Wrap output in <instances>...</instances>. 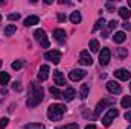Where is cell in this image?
<instances>
[{"instance_id":"obj_17","label":"cell","mask_w":131,"mask_h":129,"mask_svg":"<svg viewBox=\"0 0 131 129\" xmlns=\"http://www.w3.org/2000/svg\"><path fill=\"white\" fill-rule=\"evenodd\" d=\"M38 20L40 18L37 15H29L28 18H25V26L29 28V26H34V24H38Z\"/></svg>"},{"instance_id":"obj_30","label":"cell","mask_w":131,"mask_h":129,"mask_svg":"<svg viewBox=\"0 0 131 129\" xmlns=\"http://www.w3.org/2000/svg\"><path fill=\"white\" fill-rule=\"evenodd\" d=\"M21 67H23V61H21V59H17V61L12 62V68H14V70H20Z\"/></svg>"},{"instance_id":"obj_27","label":"cell","mask_w":131,"mask_h":129,"mask_svg":"<svg viewBox=\"0 0 131 129\" xmlns=\"http://www.w3.org/2000/svg\"><path fill=\"white\" fill-rule=\"evenodd\" d=\"M105 26V20L104 18H99L98 21L95 23V26H93V32H96V31H99V29H102Z\"/></svg>"},{"instance_id":"obj_16","label":"cell","mask_w":131,"mask_h":129,"mask_svg":"<svg viewBox=\"0 0 131 129\" xmlns=\"http://www.w3.org/2000/svg\"><path fill=\"white\" fill-rule=\"evenodd\" d=\"M110 103H113V100H107V99H102L101 102H99L98 105H96V114H101L102 112V109H105Z\"/></svg>"},{"instance_id":"obj_5","label":"cell","mask_w":131,"mask_h":129,"mask_svg":"<svg viewBox=\"0 0 131 129\" xmlns=\"http://www.w3.org/2000/svg\"><path fill=\"white\" fill-rule=\"evenodd\" d=\"M44 59H46V61H50V62H53V64H60V61H61V53H60L58 50H49V52L44 53Z\"/></svg>"},{"instance_id":"obj_21","label":"cell","mask_w":131,"mask_h":129,"mask_svg":"<svg viewBox=\"0 0 131 129\" xmlns=\"http://www.w3.org/2000/svg\"><path fill=\"white\" fill-rule=\"evenodd\" d=\"M81 20H82V17H81V14H79L78 11H75V12H72V14H70V21H72L73 24L81 23Z\"/></svg>"},{"instance_id":"obj_1","label":"cell","mask_w":131,"mask_h":129,"mask_svg":"<svg viewBox=\"0 0 131 129\" xmlns=\"http://www.w3.org/2000/svg\"><path fill=\"white\" fill-rule=\"evenodd\" d=\"M44 97V91H43V87L41 85H37L35 82H32L29 85V94H28V100H26V105L29 108L37 106Z\"/></svg>"},{"instance_id":"obj_10","label":"cell","mask_w":131,"mask_h":129,"mask_svg":"<svg viewBox=\"0 0 131 129\" xmlns=\"http://www.w3.org/2000/svg\"><path fill=\"white\" fill-rule=\"evenodd\" d=\"M79 62L82 65H92L93 59H92V56H90V53H89L87 50H82V52L79 53Z\"/></svg>"},{"instance_id":"obj_26","label":"cell","mask_w":131,"mask_h":129,"mask_svg":"<svg viewBox=\"0 0 131 129\" xmlns=\"http://www.w3.org/2000/svg\"><path fill=\"white\" fill-rule=\"evenodd\" d=\"M9 79H11V78H9V74H8V73H5V71H3V73H0V85H8Z\"/></svg>"},{"instance_id":"obj_25","label":"cell","mask_w":131,"mask_h":129,"mask_svg":"<svg viewBox=\"0 0 131 129\" xmlns=\"http://www.w3.org/2000/svg\"><path fill=\"white\" fill-rule=\"evenodd\" d=\"M23 129H44L43 123H29V125H25Z\"/></svg>"},{"instance_id":"obj_2","label":"cell","mask_w":131,"mask_h":129,"mask_svg":"<svg viewBox=\"0 0 131 129\" xmlns=\"http://www.w3.org/2000/svg\"><path fill=\"white\" fill-rule=\"evenodd\" d=\"M66 105H61V103H53L47 108V117L52 120V122H58L63 119V114L66 112Z\"/></svg>"},{"instance_id":"obj_8","label":"cell","mask_w":131,"mask_h":129,"mask_svg":"<svg viewBox=\"0 0 131 129\" xmlns=\"http://www.w3.org/2000/svg\"><path fill=\"white\" fill-rule=\"evenodd\" d=\"M105 87H107V90H108L111 94H121V93H122V87H121L119 82H116V81H108Z\"/></svg>"},{"instance_id":"obj_42","label":"cell","mask_w":131,"mask_h":129,"mask_svg":"<svg viewBox=\"0 0 131 129\" xmlns=\"http://www.w3.org/2000/svg\"><path fill=\"white\" fill-rule=\"evenodd\" d=\"M130 90H131V82H130Z\"/></svg>"},{"instance_id":"obj_31","label":"cell","mask_w":131,"mask_h":129,"mask_svg":"<svg viewBox=\"0 0 131 129\" xmlns=\"http://www.w3.org/2000/svg\"><path fill=\"white\" fill-rule=\"evenodd\" d=\"M105 8H107L110 12H114V9H116V5H114L113 2H107V3H105Z\"/></svg>"},{"instance_id":"obj_41","label":"cell","mask_w":131,"mask_h":129,"mask_svg":"<svg viewBox=\"0 0 131 129\" xmlns=\"http://www.w3.org/2000/svg\"><path fill=\"white\" fill-rule=\"evenodd\" d=\"M127 129H131V126H128V128H127Z\"/></svg>"},{"instance_id":"obj_24","label":"cell","mask_w":131,"mask_h":129,"mask_svg":"<svg viewBox=\"0 0 131 129\" xmlns=\"http://www.w3.org/2000/svg\"><path fill=\"white\" fill-rule=\"evenodd\" d=\"M89 47H90L92 52H99V49H101V47H99V41L98 40H92V41L89 43Z\"/></svg>"},{"instance_id":"obj_35","label":"cell","mask_w":131,"mask_h":129,"mask_svg":"<svg viewBox=\"0 0 131 129\" xmlns=\"http://www.w3.org/2000/svg\"><path fill=\"white\" fill-rule=\"evenodd\" d=\"M12 90H14V91H21V84H20V82H14Z\"/></svg>"},{"instance_id":"obj_37","label":"cell","mask_w":131,"mask_h":129,"mask_svg":"<svg viewBox=\"0 0 131 129\" xmlns=\"http://www.w3.org/2000/svg\"><path fill=\"white\" fill-rule=\"evenodd\" d=\"M122 26H124V29H125V31H131V23H128V21H125Z\"/></svg>"},{"instance_id":"obj_19","label":"cell","mask_w":131,"mask_h":129,"mask_svg":"<svg viewBox=\"0 0 131 129\" xmlns=\"http://www.w3.org/2000/svg\"><path fill=\"white\" fill-rule=\"evenodd\" d=\"M3 32H5L6 36H12L14 33L17 32V26L15 24H8V26H5V31Z\"/></svg>"},{"instance_id":"obj_40","label":"cell","mask_w":131,"mask_h":129,"mask_svg":"<svg viewBox=\"0 0 131 129\" xmlns=\"http://www.w3.org/2000/svg\"><path fill=\"white\" fill-rule=\"evenodd\" d=\"M128 5H130V8H131V0H130V2H128Z\"/></svg>"},{"instance_id":"obj_3","label":"cell","mask_w":131,"mask_h":129,"mask_svg":"<svg viewBox=\"0 0 131 129\" xmlns=\"http://www.w3.org/2000/svg\"><path fill=\"white\" fill-rule=\"evenodd\" d=\"M117 115H119V111H117L114 106H111V108L108 109V112L102 117V125H104V126H110V125H111V122H113Z\"/></svg>"},{"instance_id":"obj_22","label":"cell","mask_w":131,"mask_h":129,"mask_svg":"<svg viewBox=\"0 0 131 129\" xmlns=\"http://www.w3.org/2000/svg\"><path fill=\"white\" fill-rule=\"evenodd\" d=\"M113 40H114V43L121 44V43H124L127 40V35H125V32H116L114 36H113Z\"/></svg>"},{"instance_id":"obj_4","label":"cell","mask_w":131,"mask_h":129,"mask_svg":"<svg viewBox=\"0 0 131 129\" xmlns=\"http://www.w3.org/2000/svg\"><path fill=\"white\" fill-rule=\"evenodd\" d=\"M34 36H35V40H37L44 49H49V40H47L46 32H44L43 29H37V31L34 32Z\"/></svg>"},{"instance_id":"obj_32","label":"cell","mask_w":131,"mask_h":129,"mask_svg":"<svg viewBox=\"0 0 131 129\" xmlns=\"http://www.w3.org/2000/svg\"><path fill=\"white\" fill-rule=\"evenodd\" d=\"M8 123H9V119H8V117H3V119L0 120V129H5L8 126Z\"/></svg>"},{"instance_id":"obj_18","label":"cell","mask_w":131,"mask_h":129,"mask_svg":"<svg viewBox=\"0 0 131 129\" xmlns=\"http://www.w3.org/2000/svg\"><path fill=\"white\" fill-rule=\"evenodd\" d=\"M89 91H90V85L89 84L81 85V88H79V97L81 99H85V97L89 96Z\"/></svg>"},{"instance_id":"obj_36","label":"cell","mask_w":131,"mask_h":129,"mask_svg":"<svg viewBox=\"0 0 131 129\" xmlns=\"http://www.w3.org/2000/svg\"><path fill=\"white\" fill-rule=\"evenodd\" d=\"M58 21H61V23L66 21V15L63 14V12H60V14H58Z\"/></svg>"},{"instance_id":"obj_38","label":"cell","mask_w":131,"mask_h":129,"mask_svg":"<svg viewBox=\"0 0 131 129\" xmlns=\"http://www.w3.org/2000/svg\"><path fill=\"white\" fill-rule=\"evenodd\" d=\"M125 120H127V122H131V111L125 112Z\"/></svg>"},{"instance_id":"obj_39","label":"cell","mask_w":131,"mask_h":129,"mask_svg":"<svg viewBox=\"0 0 131 129\" xmlns=\"http://www.w3.org/2000/svg\"><path fill=\"white\" fill-rule=\"evenodd\" d=\"M85 129H96V126H95V125H87Z\"/></svg>"},{"instance_id":"obj_12","label":"cell","mask_w":131,"mask_h":129,"mask_svg":"<svg viewBox=\"0 0 131 129\" xmlns=\"http://www.w3.org/2000/svg\"><path fill=\"white\" fill-rule=\"evenodd\" d=\"M53 38H55L60 44H64V43H66V38H67L66 31H63V29H55V31H53Z\"/></svg>"},{"instance_id":"obj_28","label":"cell","mask_w":131,"mask_h":129,"mask_svg":"<svg viewBox=\"0 0 131 129\" xmlns=\"http://www.w3.org/2000/svg\"><path fill=\"white\" fill-rule=\"evenodd\" d=\"M121 105H122V108H130L131 106V96H125L122 99V102H121Z\"/></svg>"},{"instance_id":"obj_44","label":"cell","mask_w":131,"mask_h":129,"mask_svg":"<svg viewBox=\"0 0 131 129\" xmlns=\"http://www.w3.org/2000/svg\"><path fill=\"white\" fill-rule=\"evenodd\" d=\"M0 67H2V61H0Z\"/></svg>"},{"instance_id":"obj_7","label":"cell","mask_w":131,"mask_h":129,"mask_svg":"<svg viewBox=\"0 0 131 129\" xmlns=\"http://www.w3.org/2000/svg\"><path fill=\"white\" fill-rule=\"evenodd\" d=\"M110 59H111V52H110V49L104 47L102 52H99V62H101V65H107L110 62Z\"/></svg>"},{"instance_id":"obj_11","label":"cell","mask_w":131,"mask_h":129,"mask_svg":"<svg viewBox=\"0 0 131 129\" xmlns=\"http://www.w3.org/2000/svg\"><path fill=\"white\" fill-rule=\"evenodd\" d=\"M49 71H50L49 65H41V67H40V71H38V81L44 82V81L49 78Z\"/></svg>"},{"instance_id":"obj_9","label":"cell","mask_w":131,"mask_h":129,"mask_svg":"<svg viewBox=\"0 0 131 129\" xmlns=\"http://www.w3.org/2000/svg\"><path fill=\"white\" fill-rule=\"evenodd\" d=\"M114 76L119 79V81H128L131 78V73L127 70V68H119L114 71Z\"/></svg>"},{"instance_id":"obj_23","label":"cell","mask_w":131,"mask_h":129,"mask_svg":"<svg viewBox=\"0 0 131 129\" xmlns=\"http://www.w3.org/2000/svg\"><path fill=\"white\" fill-rule=\"evenodd\" d=\"M49 91H50V94H52L53 97H57V99H63V93H61L57 87H50Z\"/></svg>"},{"instance_id":"obj_13","label":"cell","mask_w":131,"mask_h":129,"mask_svg":"<svg viewBox=\"0 0 131 129\" xmlns=\"http://www.w3.org/2000/svg\"><path fill=\"white\" fill-rule=\"evenodd\" d=\"M75 97H76V91L73 88H70V87L66 88L64 91H63V99H64L66 102H72Z\"/></svg>"},{"instance_id":"obj_6","label":"cell","mask_w":131,"mask_h":129,"mask_svg":"<svg viewBox=\"0 0 131 129\" xmlns=\"http://www.w3.org/2000/svg\"><path fill=\"white\" fill-rule=\"evenodd\" d=\"M85 74H87V71H85V70L75 68V70H72V71L69 73V79H70V81H73V82H78V81L84 79V78H85Z\"/></svg>"},{"instance_id":"obj_15","label":"cell","mask_w":131,"mask_h":129,"mask_svg":"<svg viewBox=\"0 0 131 129\" xmlns=\"http://www.w3.org/2000/svg\"><path fill=\"white\" fill-rule=\"evenodd\" d=\"M116 26H117V21H116V20H111V21H110V23L107 24V28H105V29L102 31V38H108L110 32H111V31H113V29H114Z\"/></svg>"},{"instance_id":"obj_20","label":"cell","mask_w":131,"mask_h":129,"mask_svg":"<svg viewBox=\"0 0 131 129\" xmlns=\"http://www.w3.org/2000/svg\"><path fill=\"white\" fill-rule=\"evenodd\" d=\"M119 15L127 21V20L131 17V11L128 9V8H125V6H124V8H119Z\"/></svg>"},{"instance_id":"obj_43","label":"cell","mask_w":131,"mask_h":129,"mask_svg":"<svg viewBox=\"0 0 131 129\" xmlns=\"http://www.w3.org/2000/svg\"><path fill=\"white\" fill-rule=\"evenodd\" d=\"M0 21H2V15H0Z\"/></svg>"},{"instance_id":"obj_29","label":"cell","mask_w":131,"mask_h":129,"mask_svg":"<svg viewBox=\"0 0 131 129\" xmlns=\"http://www.w3.org/2000/svg\"><path fill=\"white\" fill-rule=\"evenodd\" d=\"M57 129H79L78 123H70V125H64V126H58Z\"/></svg>"},{"instance_id":"obj_33","label":"cell","mask_w":131,"mask_h":129,"mask_svg":"<svg viewBox=\"0 0 131 129\" xmlns=\"http://www.w3.org/2000/svg\"><path fill=\"white\" fill-rule=\"evenodd\" d=\"M119 58H125L127 56V49H117V53H116Z\"/></svg>"},{"instance_id":"obj_14","label":"cell","mask_w":131,"mask_h":129,"mask_svg":"<svg viewBox=\"0 0 131 129\" xmlns=\"http://www.w3.org/2000/svg\"><path fill=\"white\" fill-rule=\"evenodd\" d=\"M53 81H55V85H58V87L66 85V79H64V76H63V73H61L60 70H55V71H53Z\"/></svg>"},{"instance_id":"obj_34","label":"cell","mask_w":131,"mask_h":129,"mask_svg":"<svg viewBox=\"0 0 131 129\" xmlns=\"http://www.w3.org/2000/svg\"><path fill=\"white\" fill-rule=\"evenodd\" d=\"M8 18H9L11 21H15V20H18V18H20V14H9V15H8Z\"/></svg>"}]
</instances>
